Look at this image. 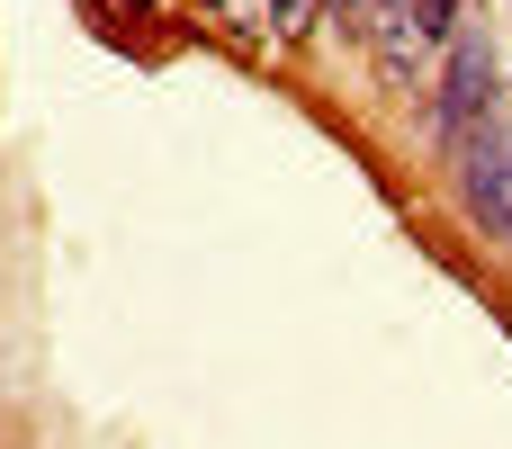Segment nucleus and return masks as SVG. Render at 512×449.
Listing matches in <instances>:
<instances>
[{
    "mask_svg": "<svg viewBox=\"0 0 512 449\" xmlns=\"http://www.w3.org/2000/svg\"><path fill=\"white\" fill-rule=\"evenodd\" d=\"M324 18V0H270V36H306Z\"/></svg>",
    "mask_w": 512,
    "mask_h": 449,
    "instance_id": "4",
    "label": "nucleus"
},
{
    "mask_svg": "<svg viewBox=\"0 0 512 449\" xmlns=\"http://www.w3.org/2000/svg\"><path fill=\"white\" fill-rule=\"evenodd\" d=\"M459 180H468L477 225L512 243V126H486V135H468V144H459Z\"/></svg>",
    "mask_w": 512,
    "mask_h": 449,
    "instance_id": "3",
    "label": "nucleus"
},
{
    "mask_svg": "<svg viewBox=\"0 0 512 449\" xmlns=\"http://www.w3.org/2000/svg\"><path fill=\"white\" fill-rule=\"evenodd\" d=\"M369 45L396 90H423L432 63L459 45V18H450V0H369Z\"/></svg>",
    "mask_w": 512,
    "mask_h": 449,
    "instance_id": "1",
    "label": "nucleus"
},
{
    "mask_svg": "<svg viewBox=\"0 0 512 449\" xmlns=\"http://www.w3.org/2000/svg\"><path fill=\"white\" fill-rule=\"evenodd\" d=\"M495 126V45L486 36H459L450 45V72H441V135L468 144Z\"/></svg>",
    "mask_w": 512,
    "mask_h": 449,
    "instance_id": "2",
    "label": "nucleus"
}]
</instances>
